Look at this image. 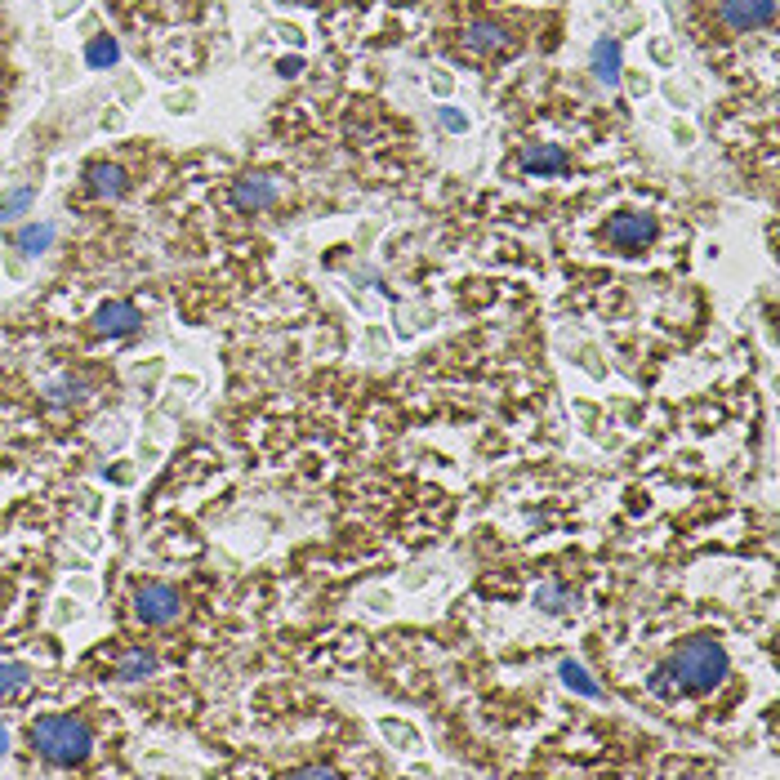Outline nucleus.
I'll use <instances>...</instances> for the list:
<instances>
[{
  "label": "nucleus",
  "instance_id": "f03ea898",
  "mask_svg": "<svg viewBox=\"0 0 780 780\" xmlns=\"http://www.w3.org/2000/svg\"><path fill=\"white\" fill-rule=\"evenodd\" d=\"M669 673H673L678 687H687V691H713V687L727 678V651H722L713 638H696V642H687V647L673 655Z\"/></svg>",
  "mask_w": 780,
  "mask_h": 780
},
{
  "label": "nucleus",
  "instance_id": "f3484780",
  "mask_svg": "<svg viewBox=\"0 0 780 780\" xmlns=\"http://www.w3.org/2000/svg\"><path fill=\"white\" fill-rule=\"evenodd\" d=\"M535 607H544V611H575V598L553 589V584H544V589H535Z\"/></svg>",
  "mask_w": 780,
  "mask_h": 780
},
{
  "label": "nucleus",
  "instance_id": "6e6552de",
  "mask_svg": "<svg viewBox=\"0 0 780 780\" xmlns=\"http://www.w3.org/2000/svg\"><path fill=\"white\" fill-rule=\"evenodd\" d=\"M509 45H513L509 32L491 19H478V23L464 28V50H473V54H491V50H509Z\"/></svg>",
  "mask_w": 780,
  "mask_h": 780
},
{
  "label": "nucleus",
  "instance_id": "4468645a",
  "mask_svg": "<svg viewBox=\"0 0 780 780\" xmlns=\"http://www.w3.org/2000/svg\"><path fill=\"white\" fill-rule=\"evenodd\" d=\"M558 673H562V682H567L571 691H580V696H589V700H598V696H602V687H598V682L584 673V664H575V660H562V664H558Z\"/></svg>",
  "mask_w": 780,
  "mask_h": 780
},
{
  "label": "nucleus",
  "instance_id": "4be33fe9",
  "mask_svg": "<svg viewBox=\"0 0 780 780\" xmlns=\"http://www.w3.org/2000/svg\"><path fill=\"white\" fill-rule=\"evenodd\" d=\"M5 749H10V731H5V727H0V753H5Z\"/></svg>",
  "mask_w": 780,
  "mask_h": 780
},
{
  "label": "nucleus",
  "instance_id": "2eb2a0df",
  "mask_svg": "<svg viewBox=\"0 0 780 780\" xmlns=\"http://www.w3.org/2000/svg\"><path fill=\"white\" fill-rule=\"evenodd\" d=\"M85 59H90V68H117V59H121V45L112 41V36H94L90 41V50H85Z\"/></svg>",
  "mask_w": 780,
  "mask_h": 780
},
{
  "label": "nucleus",
  "instance_id": "39448f33",
  "mask_svg": "<svg viewBox=\"0 0 780 780\" xmlns=\"http://www.w3.org/2000/svg\"><path fill=\"white\" fill-rule=\"evenodd\" d=\"M776 19V0H722V23L736 32L767 28Z\"/></svg>",
  "mask_w": 780,
  "mask_h": 780
},
{
  "label": "nucleus",
  "instance_id": "0eeeda50",
  "mask_svg": "<svg viewBox=\"0 0 780 780\" xmlns=\"http://www.w3.org/2000/svg\"><path fill=\"white\" fill-rule=\"evenodd\" d=\"M277 201V183L268 179V174H250V179H237V188H232V205L237 210H268Z\"/></svg>",
  "mask_w": 780,
  "mask_h": 780
},
{
  "label": "nucleus",
  "instance_id": "7ed1b4c3",
  "mask_svg": "<svg viewBox=\"0 0 780 780\" xmlns=\"http://www.w3.org/2000/svg\"><path fill=\"white\" fill-rule=\"evenodd\" d=\"M179 611H183V598H179V589H170V584H143V589L134 593V615H139L143 624H152V629L174 624Z\"/></svg>",
  "mask_w": 780,
  "mask_h": 780
},
{
  "label": "nucleus",
  "instance_id": "1a4fd4ad",
  "mask_svg": "<svg viewBox=\"0 0 780 780\" xmlns=\"http://www.w3.org/2000/svg\"><path fill=\"white\" fill-rule=\"evenodd\" d=\"M522 170L527 174H562L567 170V152L558 143H527L522 148Z\"/></svg>",
  "mask_w": 780,
  "mask_h": 780
},
{
  "label": "nucleus",
  "instance_id": "f257e3e1",
  "mask_svg": "<svg viewBox=\"0 0 780 780\" xmlns=\"http://www.w3.org/2000/svg\"><path fill=\"white\" fill-rule=\"evenodd\" d=\"M32 744L50 762H85L90 749H94V731L72 713H45L32 727Z\"/></svg>",
  "mask_w": 780,
  "mask_h": 780
},
{
  "label": "nucleus",
  "instance_id": "412c9836",
  "mask_svg": "<svg viewBox=\"0 0 780 780\" xmlns=\"http://www.w3.org/2000/svg\"><path fill=\"white\" fill-rule=\"evenodd\" d=\"M277 72H281V76H299V72H303V59H281Z\"/></svg>",
  "mask_w": 780,
  "mask_h": 780
},
{
  "label": "nucleus",
  "instance_id": "aec40b11",
  "mask_svg": "<svg viewBox=\"0 0 780 780\" xmlns=\"http://www.w3.org/2000/svg\"><path fill=\"white\" fill-rule=\"evenodd\" d=\"M442 125H446V130H464V117H460L455 108H442Z\"/></svg>",
  "mask_w": 780,
  "mask_h": 780
},
{
  "label": "nucleus",
  "instance_id": "ddd939ff",
  "mask_svg": "<svg viewBox=\"0 0 780 780\" xmlns=\"http://www.w3.org/2000/svg\"><path fill=\"white\" fill-rule=\"evenodd\" d=\"M157 673V655L152 651H130L121 664H117V678L121 682H143V678H152Z\"/></svg>",
  "mask_w": 780,
  "mask_h": 780
},
{
  "label": "nucleus",
  "instance_id": "dca6fc26",
  "mask_svg": "<svg viewBox=\"0 0 780 780\" xmlns=\"http://www.w3.org/2000/svg\"><path fill=\"white\" fill-rule=\"evenodd\" d=\"M32 201H36V188H14V192H5V197H0V219L32 210Z\"/></svg>",
  "mask_w": 780,
  "mask_h": 780
},
{
  "label": "nucleus",
  "instance_id": "9d476101",
  "mask_svg": "<svg viewBox=\"0 0 780 780\" xmlns=\"http://www.w3.org/2000/svg\"><path fill=\"white\" fill-rule=\"evenodd\" d=\"M593 76L602 85H620V41H598L593 45Z\"/></svg>",
  "mask_w": 780,
  "mask_h": 780
},
{
  "label": "nucleus",
  "instance_id": "423d86ee",
  "mask_svg": "<svg viewBox=\"0 0 780 780\" xmlns=\"http://www.w3.org/2000/svg\"><path fill=\"white\" fill-rule=\"evenodd\" d=\"M139 326H143V312H139L134 303H121V299H112V303H103V308L94 312V330L108 334V339L134 334Z\"/></svg>",
  "mask_w": 780,
  "mask_h": 780
},
{
  "label": "nucleus",
  "instance_id": "6ab92c4d",
  "mask_svg": "<svg viewBox=\"0 0 780 780\" xmlns=\"http://www.w3.org/2000/svg\"><path fill=\"white\" fill-rule=\"evenodd\" d=\"M294 776H312V780H334L339 771H334V767H326V762H317V767H299Z\"/></svg>",
  "mask_w": 780,
  "mask_h": 780
},
{
  "label": "nucleus",
  "instance_id": "9b49d317",
  "mask_svg": "<svg viewBox=\"0 0 780 780\" xmlns=\"http://www.w3.org/2000/svg\"><path fill=\"white\" fill-rule=\"evenodd\" d=\"M90 183H94V192L108 197V201H121L125 188H130V179H125L121 165H94V170H90Z\"/></svg>",
  "mask_w": 780,
  "mask_h": 780
},
{
  "label": "nucleus",
  "instance_id": "a211bd4d",
  "mask_svg": "<svg viewBox=\"0 0 780 780\" xmlns=\"http://www.w3.org/2000/svg\"><path fill=\"white\" fill-rule=\"evenodd\" d=\"M23 682H28V669H23V664H0V696H14Z\"/></svg>",
  "mask_w": 780,
  "mask_h": 780
},
{
  "label": "nucleus",
  "instance_id": "f8f14e48",
  "mask_svg": "<svg viewBox=\"0 0 780 780\" xmlns=\"http://www.w3.org/2000/svg\"><path fill=\"white\" fill-rule=\"evenodd\" d=\"M14 241H19L23 254H45L54 245V223H28V228H19Z\"/></svg>",
  "mask_w": 780,
  "mask_h": 780
},
{
  "label": "nucleus",
  "instance_id": "20e7f679",
  "mask_svg": "<svg viewBox=\"0 0 780 780\" xmlns=\"http://www.w3.org/2000/svg\"><path fill=\"white\" fill-rule=\"evenodd\" d=\"M651 237H655V219L651 214H615L607 223V241L615 250H642Z\"/></svg>",
  "mask_w": 780,
  "mask_h": 780
}]
</instances>
